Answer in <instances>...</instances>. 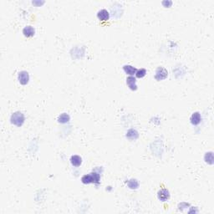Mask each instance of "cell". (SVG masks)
<instances>
[{
	"label": "cell",
	"instance_id": "4",
	"mask_svg": "<svg viewBox=\"0 0 214 214\" xmlns=\"http://www.w3.org/2000/svg\"><path fill=\"white\" fill-rule=\"evenodd\" d=\"M158 199L161 201V202H166L170 198V193L169 191L166 190V189H162L158 192L157 194Z\"/></svg>",
	"mask_w": 214,
	"mask_h": 214
},
{
	"label": "cell",
	"instance_id": "13",
	"mask_svg": "<svg viewBox=\"0 0 214 214\" xmlns=\"http://www.w3.org/2000/svg\"><path fill=\"white\" fill-rule=\"evenodd\" d=\"M205 162L210 165H213V152H207L205 155Z\"/></svg>",
	"mask_w": 214,
	"mask_h": 214
},
{
	"label": "cell",
	"instance_id": "2",
	"mask_svg": "<svg viewBox=\"0 0 214 214\" xmlns=\"http://www.w3.org/2000/svg\"><path fill=\"white\" fill-rule=\"evenodd\" d=\"M168 75V72L166 69H164L163 67H158L156 71V75H155V78L157 81H162L165 80Z\"/></svg>",
	"mask_w": 214,
	"mask_h": 214
},
{
	"label": "cell",
	"instance_id": "16",
	"mask_svg": "<svg viewBox=\"0 0 214 214\" xmlns=\"http://www.w3.org/2000/svg\"><path fill=\"white\" fill-rule=\"evenodd\" d=\"M91 176H92V178H93V183L98 184L100 182V180H101L100 175L97 174L96 172H91Z\"/></svg>",
	"mask_w": 214,
	"mask_h": 214
},
{
	"label": "cell",
	"instance_id": "10",
	"mask_svg": "<svg viewBox=\"0 0 214 214\" xmlns=\"http://www.w3.org/2000/svg\"><path fill=\"white\" fill-rule=\"evenodd\" d=\"M70 162L74 166H80L82 163V159L80 156L77 155H74L70 157Z\"/></svg>",
	"mask_w": 214,
	"mask_h": 214
},
{
	"label": "cell",
	"instance_id": "1",
	"mask_svg": "<svg viewBox=\"0 0 214 214\" xmlns=\"http://www.w3.org/2000/svg\"><path fill=\"white\" fill-rule=\"evenodd\" d=\"M11 123L15 125L16 126L20 127L21 125H23L24 122V114L20 112V111H17L14 113L12 114L11 118H10Z\"/></svg>",
	"mask_w": 214,
	"mask_h": 214
},
{
	"label": "cell",
	"instance_id": "7",
	"mask_svg": "<svg viewBox=\"0 0 214 214\" xmlns=\"http://www.w3.org/2000/svg\"><path fill=\"white\" fill-rule=\"evenodd\" d=\"M201 120H202V117H201V115L199 112H195L191 116V123L193 125H199L201 122Z\"/></svg>",
	"mask_w": 214,
	"mask_h": 214
},
{
	"label": "cell",
	"instance_id": "5",
	"mask_svg": "<svg viewBox=\"0 0 214 214\" xmlns=\"http://www.w3.org/2000/svg\"><path fill=\"white\" fill-rule=\"evenodd\" d=\"M126 84L128 85L130 89L131 90H136L137 89V85H136V80L133 76L127 77L126 79Z\"/></svg>",
	"mask_w": 214,
	"mask_h": 214
},
{
	"label": "cell",
	"instance_id": "11",
	"mask_svg": "<svg viewBox=\"0 0 214 214\" xmlns=\"http://www.w3.org/2000/svg\"><path fill=\"white\" fill-rule=\"evenodd\" d=\"M81 182H83L84 184H89V183H93V178L91 176V173L87 174L83 176L81 178Z\"/></svg>",
	"mask_w": 214,
	"mask_h": 214
},
{
	"label": "cell",
	"instance_id": "3",
	"mask_svg": "<svg viewBox=\"0 0 214 214\" xmlns=\"http://www.w3.org/2000/svg\"><path fill=\"white\" fill-rule=\"evenodd\" d=\"M18 80L19 81L21 85H27L29 81V75L27 71H20L18 75Z\"/></svg>",
	"mask_w": 214,
	"mask_h": 214
},
{
	"label": "cell",
	"instance_id": "14",
	"mask_svg": "<svg viewBox=\"0 0 214 214\" xmlns=\"http://www.w3.org/2000/svg\"><path fill=\"white\" fill-rule=\"evenodd\" d=\"M138 186H139V183L136 180H130L128 182V186L131 189H136V188H137Z\"/></svg>",
	"mask_w": 214,
	"mask_h": 214
},
{
	"label": "cell",
	"instance_id": "8",
	"mask_svg": "<svg viewBox=\"0 0 214 214\" xmlns=\"http://www.w3.org/2000/svg\"><path fill=\"white\" fill-rule=\"evenodd\" d=\"M34 33H35V30H34V28H33L32 26H26L23 29V34H24V36L27 37V38L34 36Z\"/></svg>",
	"mask_w": 214,
	"mask_h": 214
},
{
	"label": "cell",
	"instance_id": "15",
	"mask_svg": "<svg viewBox=\"0 0 214 214\" xmlns=\"http://www.w3.org/2000/svg\"><path fill=\"white\" fill-rule=\"evenodd\" d=\"M146 75V70L145 69H140L136 70V75L137 78H143Z\"/></svg>",
	"mask_w": 214,
	"mask_h": 214
},
{
	"label": "cell",
	"instance_id": "9",
	"mask_svg": "<svg viewBox=\"0 0 214 214\" xmlns=\"http://www.w3.org/2000/svg\"><path fill=\"white\" fill-rule=\"evenodd\" d=\"M123 69H124V71H125V74H126V75H129L130 76H132V75H136V70H137V69H136L135 67H133V66H131V65H127L123 66Z\"/></svg>",
	"mask_w": 214,
	"mask_h": 214
},
{
	"label": "cell",
	"instance_id": "12",
	"mask_svg": "<svg viewBox=\"0 0 214 214\" xmlns=\"http://www.w3.org/2000/svg\"><path fill=\"white\" fill-rule=\"evenodd\" d=\"M69 121V116L66 113L61 114L60 116H59V118H58V121H59L60 123H63V124H64V123H67Z\"/></svg>",
	"mask_w": 214,
	"mask_h": 214
},
{
	"label": "cell",
	"instance_id": "6",
	"mask_svg": "<svg viewBox=\"0 0 214 214\" xmlns=\"http://www.w3.org/2000/svg\"><path fill=\"white\" fill-rule=\"evenodd\" d=\"M97 17L101 21H107L110 19V13L106 9H101L97 13Z\"/></svg>",
	"mask_w": 214,
	"mask_h": 214
}]
</instances>
